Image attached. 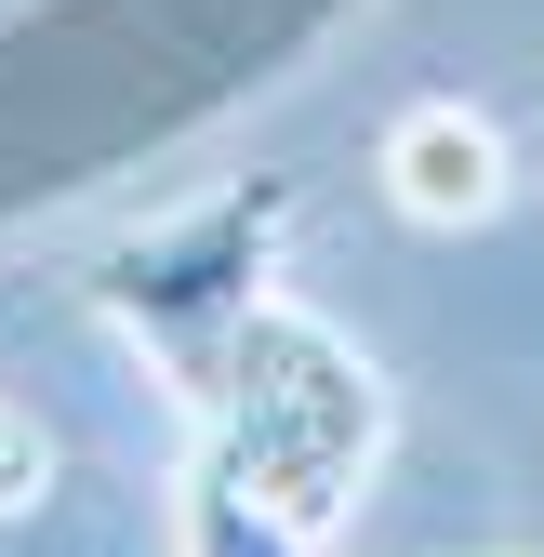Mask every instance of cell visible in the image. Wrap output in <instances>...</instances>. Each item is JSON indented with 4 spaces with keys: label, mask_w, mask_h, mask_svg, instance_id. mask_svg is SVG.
Instances as JSON below:
<instances>
[{
    "label": "cell",
    "mask_w": 544,
    "mask_h": 557,
    "mask_svg": "<svg viewBox=\"0 0 544 557\" xmlns=\"http://www.w3.org/2000/svg\"><path fill=\"white\" fill-rule=\"evenodd\" d=\"M280 239H293V173H239V186L199 199V213H173V226H147V239L94 252L81 293L107 306V332L133 345V359L199 411L213 372H226V345H239V319L280 293Z\"/></svg>",
    "instance_id": "obj_2"
},
{
    "label": "cell",
    "mask_w": 544,
    "mask_h": 557,
    "mask_svg": "<svg viewBox=\"0 0 544 557\" xmlns=\"http://www.w3.org/2000/svg\"><path fill=\"white\" fill-rule=\"evenodd\" d=\"M186 425H199V451H226L265 505H293L319 531V518H346L359 478L385 465V372L332 319H306L293 293H265Z\"/></svg>",
    "instance_id": "obj_1"
},
{
    "label": "cell",
    "mask_w": 544,
    "mask_h": 557,
    "mask_svg": "<svg viewBox=\"0 0 544 557\" xmlns=\"http://www.w3.org/2000/svg\"><path fill=\"white\" fill-rule=\"evenodd\" d=\"M385 199H398L412 226H479L492 199H505L492 120H479V107H398V133H385Z\"/></svg>",
    "instance_id": "obj_3"
},
{
    "label": "cell",
    "mask_w": 544,
    "mask_h": 557,
    "mask_svg": "<svg viewBox=\"0 0 544 557\" xmlns=\"http://www.w3.org/2000/svg\"><path fill=\"white\" fill-rule=\"evenodd\" d=\"M53 492V451H40V425H14V411H0V518L14 505H40Z\"/></svg>",
    "instance_id": "obj_5"
},
{
    "label": "cell",
    "mask_w": 544,
    "mask_h": 557,
    "mask_svg": "<svg viewBox=\"0 0 544 557\" xmlns=\"http://www.w3.org/2000/svg\"><path fill=\"white\" fill-rule=\"evenodd\" d=\"M173 531H186V557H319V531H306L293 505H265L226 451L186 465V518H173Z\"/></svg>",
    "instance_id": "obj_4"
}]
</instances>
